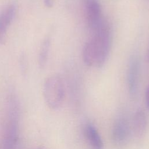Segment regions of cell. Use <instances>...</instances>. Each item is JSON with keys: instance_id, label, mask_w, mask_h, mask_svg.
<instances>
[{"instance_id": "6da1fadb", "label": "cell", "mask_w": 149, "mask_h": 149, "mask_svg": "<svg viewBox=\"0 0 149 149\" xmlns=\"http://www.w3.org/2000/svg\"><path fill=\"white\" fill-rule=\"evenodd\" d=\"M93 33L92 38L84 45L82 58L88 67L101 68L106 62L111 48V29L105 19Z\"/></svg>"}, {"instance_id": "7a4b0ae2", "label": "cell", "mask_w": 149, "mask_h": 149, "mask_svg": "<svg viewBox=\"0 0 149 149\" xmlns=\"http://www.w3.org/2000/svg\"><path fill=\"white\" fill-rule=\"evenodd\" d=\"M65 93V83L60 75L54 74L46 79L43 86V95L49 108H60L64 101Z\"/></svg>"}, {"instance_id": "3957f363", "label": "cell", "mask_w": 149, "mask_h": 149, "mask_svg": "<svg viewBox=\"0 0 149 149\" xmlns=\"http://www.w3.org/2000/svg\"><path fill=\"white\" fill-rule=\"evenodd\" d=\"M82 3L87 24L93 31L105 20L101 3L99 0H82Z\"/></svg>"}, {"instance_id": "277c9868", "label": "cell", "mask_w": 149, "mask_h": 149, "mask_svg": "<svg viewBox=\"0 0 149 149\" xmlns=\"http://www.w3.org/2000/svg\"><path fill=\"white\" fill-rule=\"evenodd\" d=\"M130 134V127L127 120L122 116L114 122L112 129V140L117 148H123L127 144Z\"/></svg>"}, {"instance_id": "5b68a950", "label": "cell", "mask_w": 149, "mask_h": 149, "mask_svg": "<svg viewBox=\"0 0 149 149\" xmlns=\"http://www.w3.org/2000/svg\"><path fill=\"white\" fill-rule=\"evenodd\" d=\"M140 68V61L139 56L136 54L132 55L129 59L126 73L127 88L132 97L136 95L138 91Z\"/></svg>"}, {"instance_id": "8992f818", "label": "cell", "mask_w": 149, "mask_h": 149, "mask_svg": "<svg viewBox=\"0 0 149 149\" xmlns=\"http://www.w3.org/2000/svg\"><path fill=\"white\" fill-rule=\"evenodd\" d=\"M17 6L12 3L7 5L0 13V44L5 42L7 31L16 15Z\"/></svg>"}, {"instance_id": "52a82bcc", "label": "cell", "mask_w": 149, "mask_h": 149, "mask_svg": "<svg viewBox=\"0 0 149 149\" xmlns=\"http://www.w3.org/2000/svg\"><path fill=\"white\" fill-rule=\"evenodd\" d=\"M83 133L86 140L92 149H104V143L97 128L92 123L85 125Z\"/></svg>"}, {"instance_id": "ba28073f", "label": "cell", "mask_w": 149, "mask_h": 149, "mask_svg": "<svg viewBox=\"0 0 149 149\" xmlns=\"http://www.w3.org/2000/svg\"><path fill=\"white\" fill-rule=\"evenodd\" d=\"M147 125V120L144 111L137 110L134 114L132 122V129L136 137L139 138L144 134Z\"/></svg>"}, {"instance_id": "9c48e42d", "label": "cell", "mask_w": 149, "mask_h": 149, "mask_svg": "<svg viewBox=\"0 0 149 149\" xmlns=\"http://www.w3.org/2000/svg\"><path fill=\"white\" fill-rule=\"evenodd\" d=\"M51 45V40L49 37H46L42 42L38 54V65L40 68H44L47 62L49 49Z\"/></svg>"}, {"instance_id": "30bf717a", "label": "cell", "mask_w": 149, "mask_h": 149, "mask_svg": "<svg viewBox=\"0 0 149 149\" xmlns=\"http://www.w3.org/2000/svg\"><path fill=\"white\" fill-rule=\"evenodd\" d=\"M56 0H43L44 5L48 8H51L54 6Z\"/></svg>"}, {"instance_id": "8fae6325", "label": "cell", "mask_w": 149, "mask_h": 149, "mask_svg": "<svg viewBox=\"0 0 149 149\" xmlns=\"http://www.w3.org/2000/svg\"><path fill=\"white\" fill-rule=\"evenodd\" d=\"M145 102L147 108L149 109V85L146 88L145 93Z\"/></svg>"}, {"instance_id": "7c38bea8", "label": "cell", "mask_w": 149, "mask_h": 149, "mask_svg": "<svg viewBox=\"0 0 149 149\" xmlns=\"http://www.w3.org/2000/svg\"><path fill=\"white\" fill-rule=\"evenodd\" d=\"M147 59L149 61V47H148V49L147 53Z\"/></svg>"}, {"instance_id": "4fadbf2b", "label": "cell", "mask_w": 149, "mask_h": 149, "mask_svg": "<svg viewBox=\"0 0 149 149\" xmlns=\"http://www.w3.org/2000/svg\"><path fill=\"white\" fill-rule=\"evenodd\" d=\"M36 149H46L44 147H43V146H40V147H37V148H36Z\"/></svg>"}]
</instances>
